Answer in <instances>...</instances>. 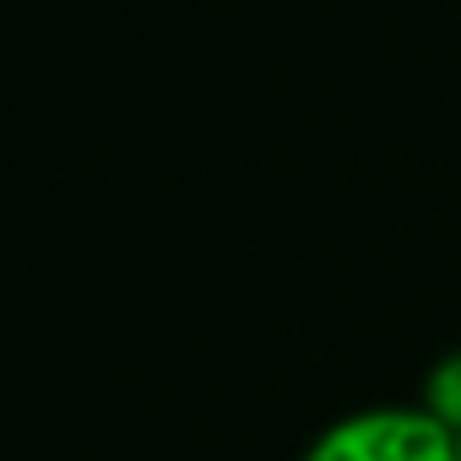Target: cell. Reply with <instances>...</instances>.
<instances>
[{
  "mask_svg": "<svg viewBox=\"0 0 461 461\" xmlns=\"http://www.w3.org/2000/svg\"><path fill=\"white\" fill-rule=\"evenodd\" d=\"M304 461H456V445L434 412H358L326 429Z\"/></svg>",
  "mask_w": 461,
  "mask_h": 461,
  "instance_id": "obj_1",
  "label": "cell"
},
{
  "mask_svg": "<svg viewBox=\"0 0 461 461\" xmlns=\"http://www.w3.org/2000/svg\"><path fill=\"white\" fill-rule=\"evenodd\" d=\"M429 412L445 429H461V353H450L434 375H429Z\"/></svg>",
  "mask_w": 461,
  "mask_h": 461,
  "instance_id": "obj_2",
  "label": "cell"
}]
</instances>
